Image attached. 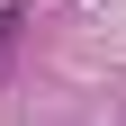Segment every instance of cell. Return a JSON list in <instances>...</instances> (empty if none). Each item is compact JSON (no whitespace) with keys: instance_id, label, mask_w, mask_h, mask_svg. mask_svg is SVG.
Returning a JSON list of instances; mask_svg holds the SVG:
<instances>
[{"instance_id":"6da1fadb","label":"cell","mask_w":126,"mask_h":126,"mask_svg":"<svg viewBox=\"0 0 126 126\" xmlns=\"http://www.w3.org/2000/svg\"><path fill=\"white\" fill-rule=\"evenodd\" d=\"M9 45H18V9H0V63H9Z\"/></svg>"}]
</instances>
